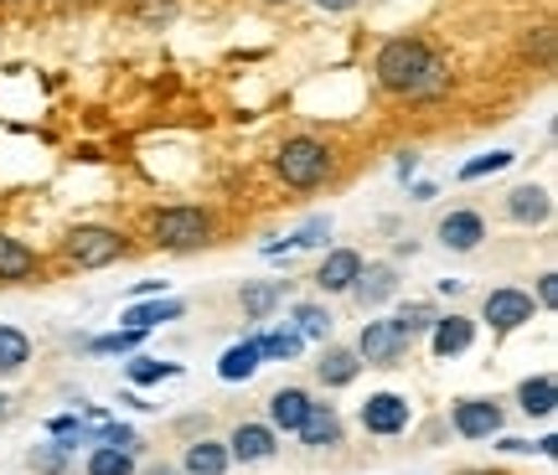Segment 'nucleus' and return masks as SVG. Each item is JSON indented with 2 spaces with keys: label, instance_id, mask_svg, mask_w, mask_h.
Masks as SVG:
<instances>
[{
  "label": "nucleus",
  "instance_id": "1",
  "mask_svg": "<svg viewBox=\"0 0 558 475\" xmlns=\"http://www.w3.org/2000/svg\"><path fill=\"white\" fill-rule=\"evenodd\" d=\"M373 73H378V83L388 88V94H403V99H435V94H445V88H450L445 62H439L418 37L383 41Z\"/></svg>",
  "mask_w": 558,
  "mask_h": 475
},
{
  "label": "nucleus",
  "instance_id": "2",
  "mask_svg": "<svg viewBox=\"0 0 558 475\" xmlns=\"http://www.w3.org/2000/svg\"><path fill=\"white\" fill-rule=\"evenodd\" d=\"M275 171L284 176V186L311 192V186H320V181L331 176V150H326L320 139H311V135H295V139H284V145H279Z\"/></svg>",
  "mask_w": 558,
  "mask_h": 475
},
{
  "label": "nucleus",
  "instance_id": "3",
  "mask_svg": "<svg viewBox=\"0 0 558 475\" xmlns=\"http://www.w3.org/2000/svg\"><path fill=\"white\" fill-rule=\"evenodd\" d=\"M150 238L160 248H202L213 238V218L202 207H160L150 218Z\"/></svg>",
  "mask_w": 558,
  "mask_h": 475
},
{
  "label": "nucleus",
  "instance_id": "4",
  "mask_svg": "<svg viewBox=\"0 0 558 475\" xmlns=\"http://www.w3.org/2000/svg\"><path fill=\"white\" fill-rule=\"evenodd\" d=\"M62 254L78 269H104V264H114L124 254V238L114 228H73L68 243H62Z\"/></svg>",
  "mask_w": 558,
  "mask_h": 475
},
{
  "label": "nucleus",
  "instance_id": "5",
  "mask_svg": "<svg viewBox=\"0 0 558 475\" xmlns=\"http://www.w3.org/2000/svg\"><path fill=\"white\" fill-rule=\"evenodd\" d=\"M409 331H403L399 320H367L362 326V341H357V356L367 367H388V362H399L409 352Z\"/></svg>",
  "mask_w": 558,
  "mask_h": 475
},
{
  "label": "nucleus",
  "instance_id": "6",
  "mask_svg": "<svg viewBox=\"0 0 558 475\" xmlns=\"http://www.w3.org/2000/svg\"><path fill=\"white\" fill-rule=\"evenodd\" d=\"M362 429L367 435H399V429H409V398L373 393L362 403Z\"/></svg>",
  "mask_w": 558,
  "mask_h": 475
},
{
  "label": "nucleus",
  "instance_id": "7",
  "mask_svg": "<svg viewBox=\"0 0 558 475\" xmlns=\"http://www.w3.org/2000/svg\"><path fill=\"white\" fill-rule=\"evenodd\" d=\"M481 316L492 320L497 331H518L533 320V295H522V290H492L486 305H481Z\"/></svg>",
  "mask_w": 558,
  "mask_h": 475
},
{
  "label": "nucleus",
  "instance_id": "8",
  "mask_svg": "<svg viewBox=\"0 0 558 475\" xmlns=\"http://www.w3.org/2000/svg\"><path fill=\"white\" fill-rule=\"evenodd\" d=\"M456 435H465V439L501 435V409L492 398H460L456 403Z\"/></svg>",
  "mask_w": 558,
  "mask_h": 475
},
{
  "label": "nucleus",
  "instance_id": "9",
  "mask_svg": "<svg viewBox=\"0 0 558 475\" xmlns=\"http://www.w3.org/2000/svg\"><path fill=\"white\" fill-rule=\"evenodd\" d=\"M300 444H311V450H331V444H341V418L331 403H311L305 409V418H300Z\"/></svg>",
  "mask_w": 558,
  "mask_h": 475
},
{
  "label": "nucleus",
  "instance_id": "10",
  "mask_svg": "<svg viewBox=\"0 0 558 475\" xmlns=\"http://www.w3.org/2000/svg\"><path fill=\"white\" fill-rule=\"evenodd\" d=\"M275 455V429L269 424H239L233 439H228V460H269Z\"/></svg>",
  "mask_w": 558,
  "mask_h": 475
},
{
  "label": "nucleus",
  "instance_id": "11",
  "mask_svg": "<svg viewBox=\"0 0 558 475\" xmlns=\"http://www.w3.org/2000/svg\"><path fill=\"white\" fill-rule=\"evenodd\" d=\"M362 275V254L352 248H337V254H326V264L316 269V284L326 295H341V290H352V279Z\"/></svg>",
  "mask_w": 558,
  "mask_h": 475
},
{
  "label": "nucleus",
  "instance_id": "12",
  "mask_svg": "<svg viewBox=\"0 0 558 475\" xmlns=\"http://www.w3.org/2000/svg\"><path fill=\"white\" fill-rule=\"evenodd\" d=\"M471 341H476V326H471L465 316H439L435 326H429V346H435V356H460Z\"/></svg>",
  "mask_w": 558,
  "mask_h": 475
},
{
  "label": "nucleus",
  "instance_id": "13",
  "mask_svg": "<svg viewBox=\"0 0 558 475\" xmlns=\"http://www.w3.org/2000/svg\"><path fill=\"white\" fill-rule=\"evenodd\" d=\"M481 238H486V222L476 212H450V218L439 222V243L450 248V254H471Z\"/></svg>",
  "mask_w": 558,
  "mask_h": 475
},
{
  "label": "nucleus",
  "instance_id": "14",
  "mask_svg": "<svg viewBox=\"0 0 558 475\" xmlns=\"http://www.w3.org/2000/svg\"><path fill=\"white\" fill-rule=\"evenodd\" d=\"M393 290H399V275H393L388 264H367V269L352 279V295H357V305H367V310H373V305H383Z\"/></svg>",
  "mask_w": 558,
  "mask_h": 475
},
{
  "label": "nucleus",
  "instance_id": "15",
  "mask_svg": "<svg viewBox=\"0 0 558 475\" xmlns=\"http://www.w3.org/2000/svg\"><path fill=\"white\" fill-rule=\"evenodd\" d=\"M357 373H362V356L352 352V346H331V352L316 362V377L326 382V388H347Z\"/></svg>",
  "mask_w": 558,
  "mask_h": 475
},
{
  "label": "nucleus",
  "instance_id": "16",
  "mask_svg": "<svg viewBox=\"0 0 558 475\" xmlns=\"http://www.w3.org/2000/svg\"><path fill=\"white\" fill-rule=\"evenodd\" d=\"M305 409H311V398L300 393V388H279V393L269 398V424L284 429V435H295L300 418H305Z\"/></svg>",
  "mask_w": 558,
  "mask_h": 475
},
{
  "label": "nucleus",
  "instance_id": "17",
  "mask_svg": "<svg viewBox=\"0 0 558 475\" xmlns=\"http://www.w3.org/2000/svg\"><path fill=\"white\" fill-rule=\"evenodd\" d=\"M259 346H254V341H239V346H228V352H222V362H218V377L222 382H248V377L259 373Z\"/></svg>",
  "mask_w": 558,
  "mask_h": 475
},
{
  "label": "nucleus",
  "instance_id": "18",
  "mask_svg": "<svg viewBox=\"0 0 558 475\" xmlns=\"http://www.w3.org/2000/svg\"><path fill=\"white\" fill-rule=\"evenodd\" d=\"M37 275V254L21 238L0 233V279H32Z\"/></svg>",
  "mask_w": 558,
  "mask_h": 475
},
{
  "label": "nucleus",
  "instance_id": "19",
  "mask_svg": "<svg viewBox=\"0 0 558 475\" xmlns=\"http://www.w3.org/2000/svg\"><path fill=\"white\" fill-rule=\"evenodd\" d=\"M507 212H512V222H548L554 202H548L543 186H518V192L507 197Z\"/></svg>",
  "mask_w": 558,
  "mask_h": 475
},
{
  "label": "nucleus",
  "instance_id": "20",
  "mask_svg": "<svg viewBox=\"0 0 558 475\" xmlns=\"http://www.w3.org/2000/svg\"><path fill=\"white\" fill-rule=\"evenodd\" d=\"M518 403H522V414L548 418V414H554V403H558L554 377H527V382H522V388H518Z\"/></svg>",
  "mask_w": 558,
  "mask_h": 475
},
{
  "label": "nucleus",
  "instance_id": "21",
  "mask_svg": "<svg viewBox=\"0 0 558 475\" xmlns=\"http://www.w3.org/2000/svg\"><path fill=\"white\" fill-rule=\"evenodd\" d=\"M186 475H228V444H213L202 439L186 450Z\"/></svg>",
  "mask_w": 558,
  "mask_h": 475
},
{
  "label": "nucleus",
  "instance_id": "22",
  "mask_svg": "<svg viewBox=\"0 0 558 475\" xmlns=\"http://www.w3.org/2000/svg\"><path fill=\"white\" fill-rule=\"evenodd\" d=\"M177 316H181L177 300H156V305H130V310H124V326H130V331H156L160 320H177Z\"/></svg>",
  "mask_w": 558,
  "mask_h": 475
},
{
  "label": "nucleus",
  "instance_id": "23",
  "mask_svg": "<svg viewBox=\"0 0 558 475\" xmlns=\"http://www.w3.org/2000/svg\"><path fill=\"white\" fill-rule=\"evenodd\" d=\"M26 362H32V341L16 326H0V373H21Z\"/></svg>",
  "mask_w": 558,
  "mask_h": 475
},
{
  "label": "nucleus",
  "instance_id": "24",
  "mask_svg": "<svg viewBox=\"0 0 558 475\" xmlns=\"http://www.w3.org/2000/svg\"><path fill=\"white\" fill-rule=\"evenodd\" d=\"M326 233H331V222H326V218H311L295 238H284V243H269L264 254L279 258V254H295V248H316V243H326Z\"/></svg>",
  "mask_w": 558,
  "mask_h": 475
},
{
  "label": "nucleus",
  "instance_id": "25",
  "mask_svg": "<svg viewBox=\"0 0 558 475\" xmlns=\"http://www.w3.org/2000/svg\"><path fill=\"white\" fill-rule=\"evenodd\" d=\"M88 475H135V460H130V450L99 444V450L88 455Z\"/></svg>",
  "mask_w": 558,
  "mask_h": 475
},
{
  "label": "nucleus",
  "instance_id": "26",
  "mask_svg": "<svg viewBox=\"0 0 558 475\" xmlns=\"http://www.w3.org/2000/svg\"><path fill=\"white\" fill-rule=\"evenodd\" d=\"M254 346H259V356H269V362H290V356H300V331H269V337H254Z\"/></svg>",
  "mask_w": 558,
  "mask_h": 475
},
{
  "label": "nucleus",
  "instance_id": "27",
  "mask_svg": "<svg viewBox=\"0 0 558 475\" xmlns=\"http://www.w3.org/2000/svg\"><path fill=\"white\" fill-rule=\"evenodd\" d=\"M512 150H492V156H476V160H465L460 166V181H481V176H497V171H507L512 166Z\"/></svg>",
  "mask_w": 558,
  "mask_h": 475
},
{
  "label": "nucleus",
  "instance_id": "28",
  "mask_svg": "<svg viewBox=\"0 0 558 475\" xmlns=\"http://www.w3.org/2000/svg\"><path fill=\"white\" fill-rule=\"evenodd\" d=\"M275 305H279V284H248L243 290V316L248 320H264Z\"/></svg>",
  "mask_w": 558,
  "mask_h": 475
},
{
  "label": "nucleus",
  "instance_id": "29",
  "mask_svg": "<svg viewBox=\"0 0 558 475\" xmlns=\"http://www.w3.org/2000/svg\"><path fill=\"white\" fill-rule=\"evenodd\" d=\"M177 373H181L177 362H150V356H135V362H130V382H135V388H150V382L177 377Z\"/></svg>",
  "mask_w": 558,
  "mask_h": 475
},
{
  "label": "nucleus",
  "instance_id": "30",
  "mask_svg": "<svg viewBox=\"0 0 558 475\" xmlns=\"http://www.w3.org/2000/svg\"><path fill=\"white\" fill-rule=\"evenodd\" d=\"M295 320H300V341L331 337V316H326L320 305H295Z\"/></svg>",
  "mask_w": 558,
  "mask_h": 475
},
{
  "label": "nucleus",
  "instance_id": "31",
  "mask_svg": "<svg viewBox=\"0 0 558 475\" xmlns=\"http://www.w3.org/2000/svg\"><path fill=\"white\" fill-rule=\"evenodd\" d=\"M140 337H145V331H130V326H124V331H109V337H94V341H88V352H135V346H140Z\"/></svg>",
  "mask_w": 558,
  "mask_h": 475
},
{
  "label": "nucleus",
  "instance_id": "32",
  "mask_svg": "<svg viewBox=\"0 0 558 475\" xmlns=\"http://www.w3.org/2000/svg\"><path fill=\"white\" fill-rule=\"evenodd\" d=\"M403 326V331H409V337H418V331H429V326H435V310H429V305H403L399 316H393Z\"/></svg>",
  "mask_w": 558,
  "mask_h": 475
},
{
  "label": "nucleus",
  "instance_id": "33",
  "mask_svg": "<svg viewBox=\"0 0 558 475\" xmlns=\"http://www.w3.org/2000/svg\"><path fill=\"white\" fill-rule=\"evenodd\" d=\"M32 465H37V471H47V475L62 471V465H68V444L58 439V444H41V450H32Z\"/></svg>",
  "mask_w": 558,
  "mask_h": 475
},
{
  "label": "nucleus",
  "instance_id": "34",
  "mask_svg": "<svg viewBox=\"0 0 558 475\" xmlns=\"http://www.w3.org/2000/svg\"><path fill=\"white\" fill-rule=\"evenodd\" d=\"M538 305H548V310L558 305V275H543V284H538Z\"/></svg>",
  "mask_w": 558,
  "mask_h": 475
},
{
  "label": "nucleus",
  "instance_id": "35",
  "mask_svg": "<svg viewBox=\"0 0 558 475\" xmlns=\"http://www.w3.org/2000/svg\"><path fill=\"white\" fill-rule=\"evenodd\" d=\"M320 11H352V5H357V0H316Z\"/></svg>",
  "mask_w": 558,
  "mask_h": 475
},
{
  "label": "nucleus",
  "instance_id": "36",
  "mask_svg": "<svg viewBox=\"0 0 558 475\" xmlns=\"http://www.w3.org/2000/svg\"><path fill=\"white\" fill-rule=\"evenodd\" d=\"M145 475H177V471H171V465H150V471H145Z\"/></svg>",
  "mask_w": 558,
  "mask_h": 475
},
{
  "label": "nucleus",
  "instance_id": "37",
  "mask_svg": "<svg viewBox=\"0 0 558 475\" xmlns=\"http://www.w3.org/2000/svg\"><path fill=\"white\" fill-rule=\"evenodd\" d=\"M471 475H497V471H471Z\"/></svg>",
  "mask_w": 558,
  "mask_h": 475
}]
</instances>
